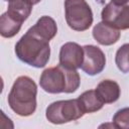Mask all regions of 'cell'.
I'll return each instance as SVG.
<instances>
[{"label":"cell","instance_id":"1","mask_svg":"<svg viewBox=\"0 0 129 129\" xmlns=\"http://www.w3.org/2000/svg\"><path fill=\"white\" fill-rule=\"evenodd\" d=\"M15 53L23 62L31 67L43 68L50 56L49 41L28 29L15 44Z\"/></svg>","mask_w":129,"mask_h":129},{"label":"cell","instance_id":"2","mask_svg":"<svg viewBox=\"0 0 129 129\" xmlns=\"http://www.w3.org/2000/svg\"><path fill=\"white\" fill-rule=\"evenodd\" d=\"M37 87L32 79L26 76L17 78L8 95V104L17 115L26 117L36 109Z\"/></svg>","mask_w":129,"mask_h":129},{"label":"cell","instance_id":"3","mask_svg":"<svg viewBox=\"0 0 129 129\" xmlns=\"http://www.w3.org/2000/svg\"><path fill=\"white\" fill-rule=\"evenodd\" d=\"M81 79L77 70L60 64L44 70L39 79L41 89L50 94L74 93L80 87Z\"/></svg>","mask_w":129,"mask_h":129},{"label":"cell","instance_id":"4","mask_svg":"<svg viewBox=\"0 0 129 129\" xmlns=\"http://www.w3.org/2000/svg\"><path fill=\"white\" fill-rule=\"evenodd\" d=\"M64 12L68 25L76 31H85L93 23V12L86 0H66Z\"/></svg>","mask_w":129,"mask_h":129},{"label":"cell","instance_id":"5","mask_svg":"<svg viewBox=\"0 0 129 129\" xmlns=\"http://www.w3.org/2000/svg\"><path fill=\"white\" fill-rule=\"evenodd\" d=\"M85 113L81 109L78 99L64 100L51 103L46 108V119L52 124H63L83 117Z\"/></svg>","mask_w":129,"mask_h":129},{"label":"cell","instance_id":"6","mask_svg":"<svg viewBox=\"0 0 129 129\" xmlns=\"http://www.w3.org/2000/svg\"><path fill=\"white\" fill-rule=\"evenodd\" d=\"M102 21L116 29H129V5L108 3L101 13Z\"/></svg>","mask_w":129,"mask_h":129},{"label":"cell","instance_id":"7","mask_svg":"<svg viewBox=\"0 0 129 129\" xmlns=\"http://www.w3.org/2000/svg\"><path fill=\"white\" fill-rule=\"evenodd\" d=\"M83 48L84 60L81 67L82 70L90 76L100 74L106 66V56L102 49L95 45H85Z\"/></svg>","mask_w":129,"mask_h":129},{"label":"cell","instance_id":"8","mask_svg":"<svg viewBox=\"0 0 129 129\" xmlns=\"http://www.w3.org/2000/svg\"><path fill=\"white\" fill-rule=\"evenodd\" d=\"M84 60V48L81 47L76 42H67L64 43L59 51V64L77 70L82 67Z\"/></svg>","mask_w":129,"mask_h":129},{"label":"cell","instance_id":"9","mask_svg":"<svg viewBox=\"0 0 129 129\" xmlns=\"http://www.w3.org/2000/svg\"><path fill=\"white\" fill-rule=\"evenodd\" d=\"M93 37L102 45H111L120 38V30L102 21L93 28Z\"/></svg>","mask_w":129,"mask_h":129},{"label":"cell","instance_id":"10","mask_svg":"<svg viewBox=\"0 0 129 129\" xmlns=\"http://www.w3.org/2000/svg\"><path fill=\"white\" fill-rule=\"evenodd\" d=\"M96 93L104 104L116 102L120 97V87L112 80H104L96 88Z\"/></svg>","mask_w":129,"mask_h":129},{"label":"cell","instance_id":"11","mask_svg":"<svg viewBox=\"0 0 129 129\" xmlns=\"http://www.w3.org/2000/svg\"><path fill=\"white\" fill-rule=\"evenodd\" d=\"M29 29L35 34L43 37L44 39L48 41L52 39L57 32V26H56L55 21L51 17L46 16V15L40 17L37 20V22Z\"/></svg>","mask_w":129,"mask_h":129},{"label":"cell","instance_id":"12","mask_svg":"<svg viewBox=\"0 0 129 129\" xmlns=\"http://www.w3.org/2000/svg\"><path fill=\"white\" fill-rule=\"evenodd\" d=\"M78 102L85 114L97 112L104 106L103 101L99 98L95 90H89L84 92L82 95L79 96Z\"/></svg>","mask_w":129,"mask_h":129},{"label":"cell","instance_id":"13","mask_svg":"<svg viewBox=\"0 0 129 129\" xmlns=\"http://www.w3.org/2000/svg\"><path fill=\"white\" fill-rule=\"evenodd\" d=\"M22 21L12 16L7 11L0 17V33L3 37L10 38L17 34L21 28Z\"/></svg>","mask_w":129,"mask_h":129},{"label":"cell","instance_id":"14","mask_svg":"<svg viewBox=\"0 0 129 129\" xmlns=\"http://www.w3.org/2000/svg\"><path fill=\"white\" fill-rule=\"evenodd\" d=\"M8 2V13L22 22L28 18L33 6L31 0H9Z\"/></svg>","mask_w":129,"mask_h":129},{"label":"cell","instance_id":"15","mask_svg":"<svg viewBox=\"0 0 129 129\" xmlns=\"http://www.w3.org/2000/svg\"><path fill=\"white\" fill-rule=\"evenodd\" d=\"M116 64L122 73L129 72V43L123 44L116 52Z\"/></svg>","mask_w":129,"mask_h":129},{"label":"cell","instance_id":"16","mask_svg":"<svg viewBox=\"0 0 129 129\" xmlns=\"http://www.w3.org/2000/svg\"><path fill=\"white\" fill-rule=\"evenodd\" d=\"M113 123L116 128L129 129V108L118 110L113 117Z\"/></svg>","mask_w":129,"mask_h":129},{"label":"cell","instance_id":"17","mask_svg":"<svg viewBox=\"0 0 129 129\" xmlns=\"http://www.w3.org/2000/svg\"><path fill=\"white\" fill-rule=\"evenodd\" d=\"M128 1L129 0H111V2L116 5H126Z\"/></svg>","mask_w":129,"mask_h":129},{"label":"cell","instance_id":"18","mask_svg":"<svg viewBox=\"0 0 129 129\" xmlns=\"http://www.w3.org/2000/svg\"><path fill=\"white\" fill-rule=\"evenodd\" d=\"M31 2H32L33 5H34V4H37L38 2H40V0H31Z\"/></svg>","mask_w":129,"mask_h":129},{"label":"cell","instance_id":"19","mask_svg":"<svg viewBox=\"0 0 129 129\" xmlns=\"http://www.w3.org/2000/svg\"><path fill=\"white\" fill-rule=\"evenodd\" d=\"M5 1H9V0H5Z\"/></svg>","mask_w":129,"mask_h":129}]
</instances>
